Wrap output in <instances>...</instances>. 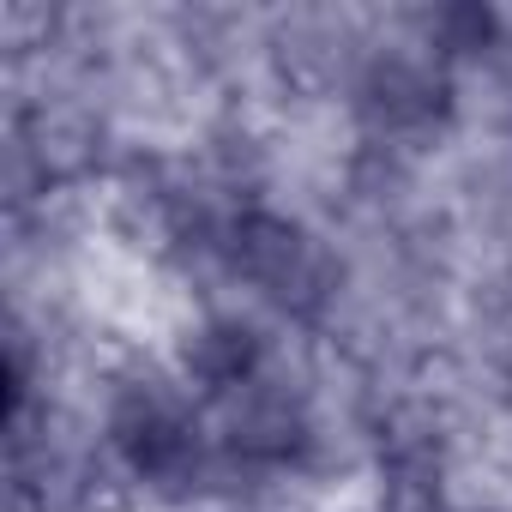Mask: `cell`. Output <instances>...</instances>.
Masks as SVG:
<instances>
[{
  "mask_svg": "<svg viewBox=\"0 0 512 512\" xmlns=\"http://www.w3.org/2000/svg\"><path fill=\"white\" fill-rule=\"evenodd\" d=\"M181 362H187V374L199 386H241L253 374V362H260V338H253L241 320H211V326H199L187 338Z\"/></svg>",
  "mask_w": 512,
  "mask_h": 512,
  "instance_id": "obj_1",
  "label": "cell"
},
{
  "mask_svg": "<svg viewBox=\"0 0 512 512\" xmlns=\"http://www.w3.org/2000/svg\"><path fill=\"white\" fill-rule=\"evenodd\" d=\"M115 440H121V452L133 458V470H145V476H163V470L187 452V434H181V422H175L163 404H133V410H121V416H115Z\"/></svg>",
  "mask_w": 512,
  "mask_h": 512,
  "instance_id": "obj_2",
  "label": "cell"
},
{
  "mask_svg": "<svg viewBox=\"0 0 512 512\" xmlns=\"http://www.w3.org/2000/svg\"><path fill=\"white\" fill-rule=\"evenodd\" d=\"M440 25L458 31V49H482V43L494 37V13H488V7H446Z\"/></svg>",
  "mask_w": 512,
  "mask_h": 512,
  "instance_id": "obj_3",
  "label": "cell"
}]
</instances>
